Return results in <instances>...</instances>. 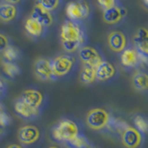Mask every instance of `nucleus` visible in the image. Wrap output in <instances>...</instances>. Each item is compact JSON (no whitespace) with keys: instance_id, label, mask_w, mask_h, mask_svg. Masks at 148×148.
Segmentation results:
<instances>
[{"instance_id":"1","label":"nucleus","mask_w":148,"mask_h":148,"mask_svg":"<svg viewBox=\"0 0 148 148\" xmlns=\"http://www.w3.org/2000/svg\"><path fill=\"white\" fill-rule=\"evenodd\" d=\"M60 42L66 53L72 54L84 45L86 42L85 30L82 23L66 21L60 29Z\"/></svg>"},{"instance_id":"2","label":"nucleus","mask_w":148,"mask_h":148,"mask_svg":"<svg viewBox=\"0 0 148 148\" xmlns=\"http://www.w3.org/2000/svg\"><path fill=\"white\" fill-rule=\"evenodd\" d=\"M81 133V125L76 120L69 118H64L58 120L51 130V136L53 140L64 145L73 140Z\"/></svg>"},{"instance_id":"3","label":"nucleus","mask_w":148,"mask_h":148,"mask_svg":"<svg viewBox=\"0 0 148 148\" xmlns=\"http://www.w3.org/2000/svg\"><path fill=\"white\" fill-rule=\"evenodd\" d=\"M75 67L76 58L71 54H60L51 59V68L56 80L71 75L75 69Z\"/></svg>"},{"instance_id":"4","label":"nucleus","mask_w":148,"mask_h":148,"mask_svg":"<svg viewBox=\"0 0 148 148\" xmlns=\"http://www.w3.org/2000/svg\"><path fill=\"white\" fill-rule=\"evenodd\" d=\"M112 115H110L104 108H92L86 116V124L92 131L102 132L108 129V125L112 119Z\"/></svg>"},{"instance_id":"5","label":"nucleus","mask_w":148,"mask_h":148,"mask_svg":"<svg viewBox=\"0 0 148 148\" xmlns=\"http://www.w3.org/2000/svg\"><path fill=\"white\" fill-rule=\"evenodd\" d=\"M66 14L69 21L82 22L90 15V6L85 0H74L68 3Z\"/></svg>"},{"instance_id":"6","label":"nucleus","mask_w":148,"mask_h":148,"mask_svg":"<svg viewBox=\"0 0 148 148\" xmlns=\"http://www.w3.org/2000/svg\"><path fill=\"white\" fill-rule=\"evenodd\" d=\"M119 135L122 145L126 148H141L145 143V135L129 124L122 130Z\"/></svg>"},{"instance_id":"7","label":"nucleus","mask_w":148,"mask_h":148,"mask_svg":"<svg viewBox=\"0 0 148 148\" xmlns=\"http://www.w3.org/2000/svg\"><path fill=\"white\" fill-rule=\"evenodd\" d=\"M18 139L21 145L24 146L34 145L37 143L42 137L40 129L34 125H23L18 131Z\"/></svg>"},{"instance_id":"8","label":"nucleus","mask_w":148,"mask_h":148,"mask_svg":"<svg viewBox=\"0 0 148 148\" xmlns=\"http://www.w3.org/2000/svg\"><path fill=\"white\" fill-rule=\"evenodd\" d=\"M133 47L140 57L142 65H146L148 60V32L145 28H139L134 34Z\"/></svg>"},{"instance_id":"9","label":"nucleus","mask_w":148,"mask_h":148,"mask_svg":"<svg viewBox=\"0 0 148 148\" xmlns=\"http://www.w3.org/2000/svg\"><path fill=\"white\" fill-rule=\"evenodd\" d=\"M79 58L82 61V65H89V66L96 67L102 60H104L103 56L94 46L83 45L78 50Z\"/></svg>"},{"instance_id":"10","label":"nucleus","mask_w":148,"mask_h":148,"mask_svg":"<svg viewBox=\"0 0 148 148\" xmlns=\"http://www.w3.org/2000/svg\"><path fill=\"white\" fill-rule=\"evenodd\" d=\"M95 72L97 82H111L118 76V69L116 66L106 59L102 60L95 67Z\"/></svg>"},{"instance_id":"11","label":"nucleus","mask_w":148,"mask_h":148,"mask_svg":"<svg viewBox=\"0 0 148 148\" xmlns=\"http://www.w3.org/2000/svg\"><path fill=\"white\" fill-rule=\"evenodd\" d=\"M34 71L35 76L41 81H56L51 68V59L40 58L34 62Z\"/></svg>"},{"instance_id":"12","label":"nucleus","mask_w":148,"mask_h":148,"mask_svg":"<svg viewBox=\"0 0 148 148\" xmlns=\"http://www.w3.org/2000/svg\"><path fill=\"white\" fill-rule=\"evenodd\" d=\"M20 98L32 108L41 110L43 109L45 101V97L43 92L37 89H32V88L23 91Z\"/></svg>"},{"instance_id":"13","label":"nucleus","mask_w":148,"mask_h":148,"mask_svg":"<svg viewBox=\"0 0 148 148\" xmlns=\"http://www.w3.org/2000/svg\"><path fill=\"white\" fill-rule=\"evenodd\" d=\"M14 109L18 117H21L22 119L28 120V121H32L40 117L42 113L41 109L34 108L24 103L20 97L14 103Z\"/></svg>"},{"instance_id":"14","label":"nucleus","mask_w":148,"mask_h":148,"mask_svg":"<svg viewBox=\"0 0 148 148\" xmlns=\"http://www.w3.org/2000/svg\"><path fill=\"white\" fill-rule=\"evenodd\" d=\"M127 15V10L120 4L115 5L114 7L106 9L103 12V20L106 23L115 25L121 22Z\"/></svg>"},{"instance_id":"15","label":"nucleus","mask_w":148,"mask_h":148,"mask_svg":"<svg viewBox=\"0 0 148 148\" xmlns=\"http://www.w3.org/2000/svg\"><path fill=\"white\" fill-rule=\"evenodd\" d=\"M108 45L115 53H121L128 47V38L121 31H113L108 36Z\"/></svg>"},{"instance_id":"16","label":"nucleus","mask_w":148,"mask_h":148,"mask_svg":"<svg viewBox=\"0 0 148 148\" xmlns=\"http://www.w3.org/2000/svg\"><path fill=\"white\" fill-rule=\"evenodd\" d=\"M120 63L127 69H133L141 66L140 57L133 46L128 47L120 53Z\"/></svg>"},{"instance_id":"17","label":"nucleus","mask_w":148,"mask_h":148,"mask_svg":"<svg viewBox=\"0 0 148 148\" xmlns=\"http://www.w3.org/2000/svg\"><path fill=\"white\" fill-rule=\"evenodd\" d=\"M24 29L28 36H30L32 39L42 38L46 32V28L31 16L25 21Z\"/></svg>"},{"instance_id":"18","label":"nucleus","mask_w":148,"mask_h":148,"mask_svg":"<svg viewBox=\"0 0 148 148\" xmlns=\"http://www.w3.org/2000/svg\"><path fill=\"white\" fill-rule=\"evenodd\" d=\"M31 17L38 21L41 24H43L45 28L52 25L53 23V15L52 12L48 11L47 9L44 8L38 4H35L32 10Z\"/></svg>"},{"instance_id":"19","label":"nucleus","mask_w":148,"mask_h":148,"mask_svg":"<svg viewBox=\"0 0 148 148\" xmlns=\"http://www.w3.org/2000/svg\"><path fill=\"white\" fill-rule=\"evenodd\" d=\"M18 14V10L16 5L1 3L0 4V21L3 22H10L16 20Z\"/></svg>"},{"instance_id":"20","label":"nucleus","mask_w":148,"mask_h":148,"mask_svg":"<svg viewBox=\"0 0 148 148\" xmlns=\"http://www.w3.org/2000/svg\"><path fill=\"white\" fill-rule=\"evenodd\" d=\"M80 79H81V82L86 85L95 84L97 82L95 67L89 66V65H82Z\"/></svg>"},{"instance_id":"21","label":"nucleus","mask_w":148,"mask_h":148,"mask_svg":"<svg viewBox=\"0 0 148 148\" xmlns=\"http://www.w3.org/2000/svg\"><path fill=\"white\" fill-rule=\"evenodd\" d=\"M132 85L139 92H146L148 89V76L146 72L138 71L132 77Z\"/></svg>"},{"instance_id":"22","label":"nucleus","mask_w":148,"mask_h":148,"mask_svg":"<svg viewBox=\"0 0 148 148\" xmlns=\"http://www.w3.org/2000/svg\"><path fill=\"white\" fill-rule=\"evenodd\" d=\"M65 145L67 148H95L82 132L71 142L67 143Z\"/></svg>"},{"instance_id":"23","label":"nucleus","mask_w":148,"mask_h":148,"mask_svg":"<svg viewBox=\"0 0 148 148\" xmlns=\"http://www.w3.org/2000/svg\"><path fill=\"white\" fill-rule=\"evenodd\" d=\"M2 69L4 73L10 79H14L18 75L21 74V68L16 62H9V61H2Z\"/></svg>"},{"instance_id":"24","label":"nucleus","mask_w":148,"mask_h":148,"mask_svg":"<svg viewBox=\"0 0 148 148\" xmlns=\"http://www.w3.org/2000/svg\"><path fill=\"white\" fill-rule=\"evenodd\" d=\"M132 121L134 124L133 127L145 136L148 131V122L145 116L143 114H135L132 117Z\"/></svg>"},{"instance_id":"25","label":"nucleus","mask_w":148,"mask_h":148,"mask_svg":"<svg viewBox=\"0 0 148 148\" xmlns=\"http://www.w3.org/2000/svg\"><path fill=\"white\" fill-rule=\"evenodd\" d=\"M3 60L9 62H16L21 58V51L16 46L9 45L8 47L2 52Z\"/></svg>"},{"instance_id":"26","label":"nucleus","mask_w":148,"mask_h":148,"mask_svg":"<svg viewBox=\"0 0 148 148\" xmlns=\"http://www.w3.org/2000/svg\"><path fill=\"white\" fill-rule=\"evenodd\" d=\"M11 122H12L11 116L9 115L6 108H5V106L0 101V127L4 129L9 126Z\"/></svg>"},{"instance_id":"27","label":"nucleus","mask_w":148,"mask_h":148,"mask_svg":"<svg viewBox=\"0 0 148 148\" xmlns=\"http://www.w3.org/2000/svg\"><path fill=\"white\" fill-rule=\"evenodd\" d=\"M62 0H36L35 4H38L48 11L53 12L59 8Z\"/></svg>"},{"instance_id":"28","label":"nucleus","mask_w":148,"mask_h":148,"mask_svg":"<svg viewBox=\"0 0 148 148\" xmlns=\"http://www.w3.org/2000/svg\"><path fill=\"white\" fill-rule=\"evenodd\" d=\"M97 3H98L99 7L103 9V10L108 9L118 4L117 0H97Z\"/></svg>"},{"instance_id":"29","label":"nucleus","mask_w":148,"mask_h":148,"mask_svg":"<svg viewBox=\"0 0 148 148\" xmlns=\"http://www.w3.org/2000/svg\"><path fill=\"white\" fill-rule=\"evenodd\" d=\"M9 45L10 44H9L8 37L0 32V52H3Z\"/></svg>"},{"instance_id":"30","label":"nucleus","mask_w":148,"mask_h":148,"mask_svg":"<svg viewBox=\"0 0 148 148\" xmlns=\"http://www.w3.org/2000/svg\"><path fill=\"white\" fill-rule=\"evenodd\" d=\"M7 90H8V87H7L6 81H5L2 77H0V100L6 95Z\"/></svg>"},{"instance_id":"31","label":"nucleus","mask_w":148,"mask_h":148,"mask_svg":"<svg viewBox=\"0 0 148 148\" xmlns=\"http://www.w3.org/2000/svg\"><path fill=\"white\" fill-rule=\"evenodd\" d=\"M7 148H26V146L21 145V143H11L7 146Z\"/></svg>"},{"instance_id":"32","label":"nucleus","mask_w":148,"mask_h":148,"mask_svg":"<svg viewBox=\"0 0 148 148\" xmlns=\"http://www.w3.org/2000/svg\"><path fill=\"white\" fill-rule=\"evenodd\" d=\"M4 1L6 2V3L12 4V5H16V6H17V5L20 3L21 0H4Z\"/></svg>"},{"instance_id":"33","label":"nucleus","mask_w":148,"mask_h":148,"mask_svg":"<svg viewBox=\"0 0 148 148\" xmlns=\"http://www.w3.org/2000/svg\"><path fill=\"white\" fill-rule=\"evenodd\" d=\"M4 133H5V132H4V129L0 127V139H1V138L3 137Z\"/></svg>"},{"instance_id":"34","label":"nucleus","mask_w":148,"mask_h":148,"mask_svg":"<svg viewBox=\"0 0 148 148\" xmlns=\"http://www.w3.org/2000/svg\"><path fill=\"white\" fill-rule=\"evenodd\" d=\"M47 148H61V147H59L58 145H50L49 147Z\"/></svg>"},{"instance_id":"35","label":"nucleus","mask_w":148,"mask_h":148,"mask_svg":"<svg viewBox=\"0 0 148 148\" xmlns=\"http://www.w3.org/2000/svg\"><path fill=\"white\" fill-rule=\"evenodd\" d=\"M143 2H145V6H147V5H148V0H143Z\"/></svg>"},{"instance_id":"36","label":"nucleus","mask_w":148,"mask_h":148,"mask_svg":"<svg viewBox=\"0 0 148 148\" xmlns=\"http://www.w3.org/2000/svg\"><path fill=\"white\" fill-rule=\"evenodd\" d=\"M0 1H1V0H0Z\"/></svg>"}]
</instances>
